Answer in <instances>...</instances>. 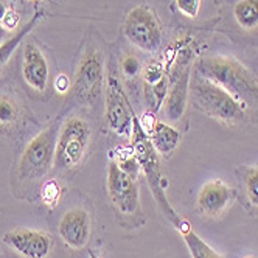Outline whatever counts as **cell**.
Masks as SVG:
<instances>
[{"mask_svg":"<svg viewBox=\"0 0 258 258\" xmlns=\"http://www.w3.org/2000/svg\"><path fill=\"white\" fill-rule=\"evenodd\" d=\"M120 67H121L123 75L127 77V78H134V77H137L139 73L142 72V64H140L139 58L134 56V54H131V53L124 54L123 59H121Z\"/></svg>","mask_w":258,"mask_h":258,"instance_id":"603a6c76","label":"cell"},{"mask_svg":"<svg viewBox=\"0 0 258 258\" xmlns=\"http://www.w3.org/2000/svg\"><path fill=\"white\" fill-rule=\"evenodd\" d=\"M50 69L45 54L34 42H27L22 54V77L25 83L38 92H45Z\"/></svg>","mask_w":258,"mask_h":258,"instance_id":"7c38bea8","label":"cell"},{"mask_svg":"<svg viewBox=\"0 0 258 258\" xmlns=\"http://www.w3.org/2000/svg\"><path fill=\"white\" fill-rule=\"evenodd\" d=\"M70 80L64 75V73H61V75H58V78L54 80V89H56L59 94H67V92H70Z\"/></svg>","mask_w":258,"mask_h":258,"instance_id":"484cf974","label":"cell"},{"mask_svg":"<svg viewBox=\"0 0 258 258\" xmlns=\"http://www.w3.org/2000/svg\"><path fill=\"white\" fill-rule=\"evenodd\" d=\"M177 230L182 233L183 241H185L193 258H223L193 230V227L187 223V221L180 219V223L177 224Z\"/></svg>","mask_w":258,"mask_h":258,"instance_id":"2e32d148","label":"cell"},{"mask_svg":"<svg viewBox=\"0 0 258 258\" xmlns=\"http://www.w3.org/2000/svg\"><path fill=\"white\" fill-rule=\"evenodd\" d=\"M233 198L235 191L229 185H226L221 179H213L201 188L198 195V207L204 215L216 218L229 209Z\"/></svg>","mask_w":258,"mask_h":258,"instance_id":"4fadbf2b","label":"cell"},{"mask_svg":"<svg viewBox=\"0 0 258 258\" xmlns=\"http://www.w3.org/2000/svg\"><path fill=\"white\" fill-rule=\"evenodd\" d=\"M176 7L183 16L195 19L201 8V0H176Z\"/></svg>","mask_w":258,"mask_h":258,"instance_id":"d4e9b609","label":"cell"},{"mask_svg":"<svg viewBox=\"0 0 258 258\" xmlns=\"http://www.w3.org/2000/svg\"><path fill=\"white\" fill-rule=\"evenodd\" d=\"M8 13H10V2L8 0H0V22L5 21Z\"/></svg>","mask_w":258,"mask_h":258,"instance_id":"4316f807","label":"cell"},{"mask_svg":"<svg viewBox=\"0 0 258 258\" xmlns=\"http://www.w3.org/2000/svg\"><path fill=\"white\" fill-rule=\"evenodd\" d=\"M17 118L16 103L8 97H0V123L10 124Z\"/></svg>","mask_w":258,"mask_h":258,"instance_id":"7402d4cb","label":"cell"},{"mask_svg":"<svg viewBox=\"0 0 258 258\" xmlns=\"http://www.w3.org/2000/svg\"><path fill=\"white\" fill-rule=\"evenodd\" d=\"M146 134H148L154 150L157 151V154L162 156H170L180 143V133L177 129L168 123L163 121H154L151 124L150 129H145Z\"/></svg>","mask_w":258,"mask_h":258,"instance_id":"9a60e30c","label":"cell"},{"mask_svg":"<svg viewBox=\"0 0 258 258\" xmlns=\"http://www.w3.org/2000/svg\"><path fill=\"white\" fill-rule=\"evenodd\" d=\"M195 70L227 90L246 109L258 110V80L239 61L230 56H204L196 61Z\"/></svg>","mask_w":258,"mask_h":258,"instance_id":"6da1fadb","label":"cell"},{"mask_svg":"<svg viewBox=\"0 0 258 258\" xmlns=\"http://www.w3.org/2000/svg\"><path fill=\"white\" fill-rule=\"evenodd\" d=\"M104 103H106V121L107 126L110 127V131H114L121 137H131L136 114L112 62L109 64L106 73Z\"/></svg>","mask_w":258,"mask_h":258,"instance_id":"52a82bcc","label":"cell"},{"mask_svg":"<svg viewBox=\"0 0 258 258\" xmlns=\"http://www.w3.org/2000/svg\"><path fill=\"white\" fill-rule=\"evenodd\" d=\"M10 39V30L5 28L4 25H0V45H2L4 42H7Z\"/></svg>","mask_w":258,"mask_h":258,"instance_id":"83f0119b","label":"cell"},{"mask_svg":"<svg viewBox=\"0 0 258 258\" xmlns=\"http://www.w3.org/2000/svg\"><path fill=\"white\" fill-rule=\"evenodd\" d=\"M143 86H145V92H143L145 101L150 106V109L153 110V112H156V110H159L163 106L165 98H167L168 81H167V78H165L154 86H146V84H143Z\"/></svg>","mask_w":258,"mask_h":258,"instance_id":"d6986e66","label":"cell"},{"mask_svg":"<svg viewBox=\"0 0 258 258\" xmlns=\"http://www.w3.org/2000/svg\"><path fill=\"white\" fill-rule=\"evenodd\" d=\"M58 232L72 249H83L90 238V216L84 209H72L59 221Z\"/></svg>","mask_w":258,"mask_h":258,"instance_id":"8fae6325","label":"cell"},{"mask_svg":"<svg viewBox=\"0 0 258 258\" xmlns=\"http://www.w3.org/2000/svg\"><path fill=\"white\" fill-rule=\"evenodd\" d=\"M123 33L129 42L145 53H156L162 45V25L148 5H137L127 13Z\"/></svg>","mask_w":258,"mask_h":258,"instance_id":"ba28073f","label":"cell"},{"mask_svg":"<svg viewBox=\"0 0 258 258\" xmlns=\"http://www.w3.org/2000/svg\"><path fill=\"white\" fill-rule=\"evenodd\" d=\"M246 258H255V256H246Z\"/></svg>","mask_w":258,"mask_h":258,"instance_id":"f546056e","label":"cell"},{"mask_svg":"<svg viewBox=\"0 0 258 258\" xmlns=\"http://www.w3.org/2000/svg\"><path fill=\"white\" fill-rule=\"evenodd\" d=\"M90 137L89 123L81 117H70L59 127L54 148V167L62 171L78 167L87 153Z\"/></svg>","mask_w":258,"mask_h":258,"instance_id":"277c9868","label":"cell"},{"mask_svg":"<svg viewBox=\"0 0 258 258\" xmlns=\"http://www.w3.org/2000/svg\"><path fill=\"white\" fill-rule=\"evenodd\" d=\"M59 124L54 121L41 131L28 145L19 160V177L36 180L44 177L54 165V148Z\"/></svg>","mask_w":258,"mask_h":258,"instance_id":"8992f818","label":"cell"},{"mask_svg":"<svg viewBox=\"0 0 258 258\" xmlns=\"http://www.w3.org/2000/svg\"><path fill=\"white\" fill-rule=\"evenodd\" d=\"M236 24L246 31L258 25V0H239L233 8Z\"/></svg>","mask_w":258,"mask_h":258,"instance_id":"e0dca14e","label":"cell"},{"mask_svg":"<svg viewBox=\"0 0 258 258\" xmlns=\"http://www.w3.org/2000/svg\"><path fill=\"white\" fill-rule=\"evenodd\" d=\"M190 98L196 109L218 121L241 124L247 120V109L216 83L195 70L190 80Z\"/></svg>","mask_w":258,"mask_h":258,"instance_id":"7a4b0ae2","label":"cell"},{"mask_svg":"<svg viewBox=\"0 0 258 258\" xmlns=\"http://www.w3.org/2000/svg\"><path fill=\"white\" fill-rule=\"evenodd\" d=\"M117 165L118 167L126 173V174H129L133 179H136L137 180V177H139V174H140V165H139V162H137V159H136V156H134V153H133V150H131V153L129 154H126V156H123V157H118L117 159Z\"/></svg>","mask_w":258,"mask_h":258,"instance_id":"44dd1931","label":"cell"},{"mask_svg":"<svg viewBox=\"0 0 258 258\" xmlns=\"http://www.w3.org/2000/svg\"><path fill=\"white\" fill-rule=\"evenodd\" d=\"M89 258H100V256H98L95 252H90V253H89Z\"/></svg>","mask_w":258,"mask_h":258,"instance_id":"f1b7e54d","label":"cell"},{"mask_svg":"<svg viewBox=\"0 0 258 258\" xmlns=\"http://www.w3.org/2000/svg\"><path fill=\"white\" fill-rule=\"evenodd\" d=\"M106 86V72L101 53L89 48L81 58L75 78L70 87V100L73 103L94 104L103 94Z\"/></svg>","mask_w":258,"mask_h":258,"instance_id":"5b68a950","label":"cell"},{"mask_svg":"<svg viewBox=\"0 0 258 258\" xmlns=\"http://www.w3.org/2000/svg\"><path fill=\"white\" fill-rule=\"evenodd\" d=\"M4 243L25 258H47L51 252V238L41 230L14 229L4 235Z\"/></svg>","mask_w":258,"mask_h":258,"instance_id":"30bf717a","label":"cell"},{"mask_svg":"<svg viewBox=\"0 0 258 258\" xmlns=\"http://www.w3.org/2000/svg\"><path fill=\"white\" fill-rule=\"evenodd\" d=\"M142 78H143V84L146 86H154L157 83H160L162 80L167 78V73H165V67L162 62L159 61H148L143 67H142Z\"/></svg>","mask_w":258,"mask_h":258,"instance_id":"ffe728a7","label":"cell"},{"mask_svg":"<svg viewBox=\"0 0 258 258\" xmlns=\"http://www.w3.org/2000/svg\"><path fill=\"white\" fill-rule=\"evenodd\" d=\"M39 16H41L39 13L34 14L31 17L30 22H27L21 30H17V33L13 34L7 42H4L2 45H0V69H2L8 62V59L11 58V54L14 53V50L19 47V44L25 39V36L33 30V27L36 25V22L39 21Z\"/></svg>","mask_w":258,"mask_h":258,"instance_id":"ac0fdd59","label":"cell"},{"mask_svg":"<svg viewBox=\"0 0 258 258\" xmlns=\"http://www.w3.org/2000/svg\"><path fill=\"white\" fill-rule=\"evenodd\" d=\"M246 193L250 204L258 207V167L249 170L246 176Z\"/></svg>","mask_w":258,"mask_h":258,"instance_id":"cb8c5ba5","label":"cell"},{"mask_svg":"<svg viewBox=\"0 0 258 258\" xmlns=\"http://www.w3.org/2000/svg\"><path fill=\"white\" fill-rule=\"evenodd\" d=\"M106 187L109 199L118 216L126 219H136L142 216L137 182L129 174H126L117 165V162L109 163Z\"/></svg>","mask_w":258,"mask_h":258,"instance_id":"9c48e42d","label":"cell"},{"mask_svg":"<svg viewBox=\"0 0 258 258\" xmlns=\"http://www.w3.org/2000/svg\"><path fill=\"white\" fill-rule=\"evenodd\" d=\"M190 80H191L190 67H183V70L179 73V77L174 80L173 86L168 90L163 107L170 121L180 120L183 112H185L187 103L190 98Z\"/></svg>","mask_w":258,"mask_h":258,"instance_id":"5bb4252c","label":"cell"},{"mask_svg":"<svg viewBox=\"0 0 258 258\" xmlns=\"http://www.w3.org/2000/svg\"><path fill=\"white\" fill-rule=\"evenodd\" d=\"M131 150L140 165V170H142L146 182H148V185L153 191L154 199L157 201L159 207L162 209V212L165 215L168 216L171 223L177 227V224L180 223V216L174 212V209L171 207L170 201L167 198V193H165V188L168 187V180L162 174L159 154L154 150V146H153L148 134H146L142 121L137 118V115L134 117V123H133Z\"/></svg>","mask_w":258,"mask_h":258,"instance_id":"3957f363","label":"cell"}]
</instances>
